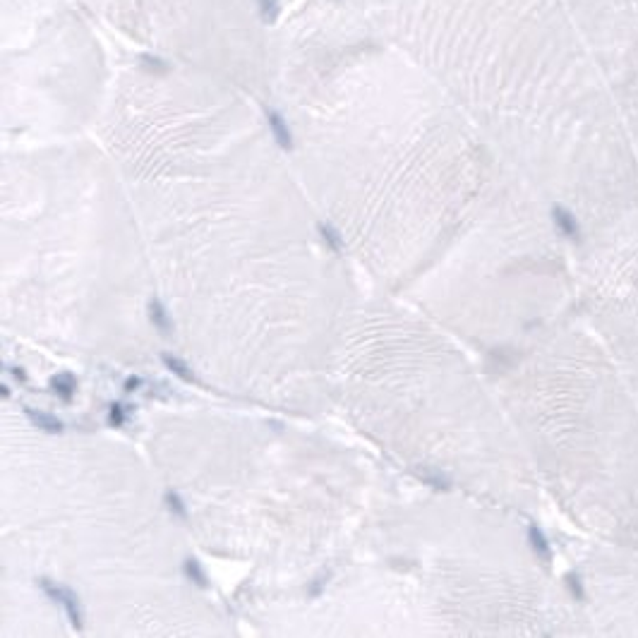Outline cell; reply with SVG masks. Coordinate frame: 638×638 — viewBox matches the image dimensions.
Listing matches in <instances>:
<instances>
[{
  "label": "cell",
  "mask_w": 638,
  "mask_h": 638,
  "mask_svg": "<svg viewBox=\"0 0 638 638\" xmlns=\"http://www.w3.org/2000/svg\"><path fill=\"white\" fill-rule=\"evenodd\" d=\"M10 372H13V377L15 379H20V382H27V372L22 367H8Z\"/></svg>",
  "instance_id": "obj_19"
},
{
  "label": "cell",
  "mask_w": 638,
  "mask_h": 638,
  "mask_svg": "<svg viewBox=\"0 0 638 638\" xmlns=\"http://www.w3.org/2000/svg\"><path fill=\"white\" fill-rule=\"evenodd\" d=\"M324 586H327V576H319V579L312 581V586L307 588V595H310V597H319V595H322V590H324Z\"/></svg>",
  "instance_id": "obj_15"
},
{
  "label": "cell",
  "mask_w": 638,
  "mask_h": 638,
  "mask_svg": "<svg viewBox=\"0 0 638 638\" xmlns=\"http://www.w3.org/2000/svg\"><path fill=\"white\" fill-rule=\"evenodd\" d=\"M142 63L147 65L151 72H166V70H168V65H166V63H161L159 58H151V55H144Z\"/></svg>",
  "instance_id": "obj_16"
},
{
  "label": "cell",
  "mask_w": 638,
  "mask_h": 638,
  "mask_svg": "<svg viewBox=\"0 0 638 638\" xmlns=\"http://www.w3.org/2000/svg\"><path fill=\"white\" fill-rule=\"evenodd\" d=\"M567 581H569V588H571V593H574L576 597H583V586H581V581H579V576H574V574H569L567 576Z\"/></svg>",
  "instance_id": "obj_17"
},
{
  "label": "cell",
  "mask_w": 638,
  "mask_h": 638,
  "mask_svg": "<svg viewBox=\"0 0 638 638\" xmlns=\"http://www.w3.org/2000/svg\"><path fill=\"white\" fill-rule=\"evenodd\" d=\"M139 386H142V377H127L125 384H122V391H125V394H132V391H137Z\"/></svg>",
  "instance_id": "obj_18"
},
{
  "label": "cell",
  "mask_w": 638,
  "mask_h": 638,
  "mask_svg": "<svg viewBox=\"0 0 638 638\" xmlns=\"http://www.w3.org/2000/svg\"><path fill=\"white\" fill-rule=\"evenodd\" d=\"M278 13H281V3L278 0H260V15L267 24H274Z\"/></svg>",
  "instance_id": "obj_12"
},
{
  "label": "cell",
  "mask_w": 638,
  "mask_h": 638,
  "mask_svg": "<svg viewBox=\"0 0 638 638\" xmlns=\"http://www.w3.org/2000/svg\"><path fill=\"white\" fill-rule=\"evenodd\" d=\"M149 319H151V324H154L156 329H159L161 334L164 336H168L173 332V322H171V317H168V310L164 307V302H161L159 298H151L149 300Z\"/></svg>",
  "instance_id": "obj_5"
},
{
  "label": "cell",
  "mask_w": 638,
  "mask_h": 638,
  "mask_svg": "<svg viewBox=\"0 0 638 638\" xmlns=\"http://www.w3.org/2000/svg\"><path fill=\"white\" fill-rule=\"evenodd\" d=\"M75 389H77V382H75L72 374H55V377L50 379V391L58 394L63 401H70L72 394H75Z\"/></svg>",
  "instance_id": "obj_7"
},
{
  "label": "cell",
  "mask_w": 638,
  "mask_h": 638,
  "mask_svg": "<svg viewBox=\"0 0 638 638\" xmlns=\"http://www.w3.org/2000/svg\"><path fill=\"white\" fill-rule=\"evenodd\" d=\"M24 416L29 418V423L34 427L43 430V432L48 434H60L63 432V423H60L55 416H48V413H41V411H34V408H24Z\"/></svg>",
  "instance_id": "obj_4"
},
{
  "label": "cell",
  "mask_w": 638,
  "mask_h": 638,
  "mask_svg": "<svg viewBox=\"0 0 638 638\" xmlns=\"http://www.w3.org/2000/svg\"><path fill=\"white\" fill-rule=\"evenodd\" d=\"M166 506H168V511L173 513L176 518H180V520H185L187 518V509H185V502L180 499V495L178 492H173V490H168L166 492Z\"/></svg>",
  "instance_id": "obj_11"
},
{
  "label": "cell",
  "mask_w": 638,
  "mask_h": 638,
  "mask_svg": "<svg viewBox=\"0 0 638 638\" xmlns=\"http://www.w3.org/2000/svg\"><path fill=\"white\" fill-rule=\"evenodd\" d=\"M317 231H319V235H322L324 243H327V248H332L336 255L343 252V238H341V233L336 231L332 223H319Z\"/></svg>",
  "instance_id": "obj_9"
},
{
  "label": "cell",
  "mask_w": 638,
  "mask_h": 638,
  "mask_svg": "<svg viewBox=\"0 0 638 638\" xmlns=\"http://www.w3.org/2000/svg\"><path fill=\"white\" fill-rule=\"evenodd\" d=\"M108 423L113 425V427H120V425L125 423V406H122V403H111Z\"/></svg>",
  "instance_id": "obj_14"
},
{
  "label": "cell",
  "mask_w": 638,
  "mask_h": 638,
  "mask_svg": "<svg viewBox=\"0 0 638 638\" xmlns=\"http://www.w3.org/2000/svg\"><path fill=\"white\" fill-rule=\"evenodd\" d=\"M183 571H185V576H187V579L192 581V583H197L199 588H206V586H209V579H206L204 569H201V564L197 562V559H192V557L185 559Z\"/></svg>",
  "instance_id": "obj_10"
},
{
  "label": "cell",
  "mask_w": 638,
  "mask_h": 638,
  "mask_svg": "<svg viewBox=\"0 0 638 638\" xmlns=\"http://www.w3.org/2000/svg\"><path fill=\"white\" fill-rule=\"evenodd\" d=\"M38 586H41V590L46 593L50 600H55V602L60 604V607L65 609V614H67V619H70V624L75 626V629H82L84 614H82L80 597H77L75 593L70 590V588L58 586V583H53V581H48V579H41V581H38Z\"/></svg>",
  "instance_id": "obj_1"
},
{
  "label": "cell",
  "mask_w": 638,
  "mask_h": 638,
  "mask_svg": "<svg viewBox=\"0 0 638 638\" xmlns=\"http://www.w3.org/2000/svg\"><path fill=\"white\" fill-rule=\"evenodd\" d=\"M161 360H164V365H166L168 369H171V372L176 374V377H180L183 382L197 384V377H194V372H192V369H190L187 365H185L180 357H173V355H168V353H166V355H161Z\"/></svg>",
  "instance_id": "obj_8"
},
{
  "label": "cell",
  "mask_w": 638,
  "mask_h": 638,
  "mask_svg": "<svg viewBox=\"0 0 638 638\" xmlns=\"http://www.w3.org/2000/svg\"><path fill=\"white\" fill-rule=\"evenodd\" d=\"M267 120H269V130H271L278 147L283 151L293 149V134H290V127H288V122L283 120V115L278 113V111H267Z\"/></svg>",
  "instance_id": "obj_2"
},
{
  "label": "cell",
  "mask_w": 638,
  "mask_h": 638,
  "mask_svg": "<svg viewBox=\"0 0 638 638\" xmlns=\"http://www.w3.org/2000/svg\"><path fill=\"white\" fill-rule=\"evenodd\" d=\"M528 542H530L533 552L542 559V562H550V559H552L550 542H547L545 533H542V530L537 528V525H530V528H528Z\"/></svg>",
  "instance_id": "obj_6"
},
{
  "label": "cell",
  "mask_w": 638,
  "mask_h": 638,
  "mask_svg": "<svg viewBox=\"0 0 638 638\" xmlns=\"http://www.w3.org/2000/svg\"><path fill=\"white\" fill-rule=\"evenodd\" d=\"M552 218H554V226L559 228L562 235H567L571 240L579 238V221H576V216L571 214L569 209H564V206H552Z\"/></svg>",
  "instance_id": "obj_3"
},
{
  "label": "cell",
  "mask_w": 638,
  "mask_h": 638,
  "mask_svg": "<svg viewBox=\"0 0 638 638\" xmlns=\"http://www.w3.org/2000/svg\"><path fill=\"white\" fill-rule=\"evenodd\" d=\"M418 475L420 478L425 480L427 485H432V487H437V490H446L449 487V480L444 478V475H439V473H432L430 468H423V470H418Z\"/></svg>",
  "instance_id": "obj_13"
}]
</instances>
